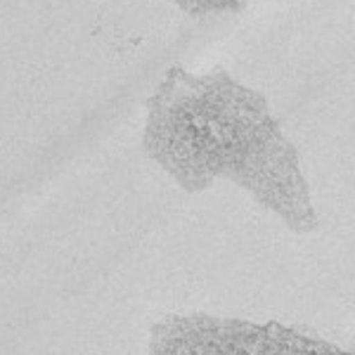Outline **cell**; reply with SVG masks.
<instances>
[{
	"mask_svg": "<svg viewBox=\"0 0 355 355\" xmlns=\"http://www.w3.org/2000/svg\"><path fill=\"white\" fill-rule=\"evenodd\" d=\"M150 355H351L279 324L180 318L154 331Z\"/></svg>",
	"mask_w": 355,
	"mask_h": 355,
	"instance_id": "2",
	"label": "cell"
},
{
	"mask_svg": "<svg viewBox=\"0 0 355 355\" xmlns=\"http://www.w3.org/2000/svg\"><path fill=\"white\" fill-rule=\"evenodd\" d=\"M145 150L185 190L230 180L294 230H313L315 211L294 145L266 97L225 71L168 69L147 107Z\"/></svg>",
	"mask_w": 355,
	"mask_h": 355,
	"instance_id": "1",
	"label": "cell"
},
{
	"mask_svg": "<svg viewBox=\"0 0 355 355\" xmlns=\"http://www.w3.org/2000/svg\"><path fill=\"white\" fill-rule=\"evenodd\" d=\"M171 3L180 5L182 10H187L192 15H209V12H223V10H234L244 0H171Z\"/></svg>",
	"mask_w": 355,
	"mask_h": 355,
	"instance_id": "3",
	"label": "cell"
}]
</instances>
